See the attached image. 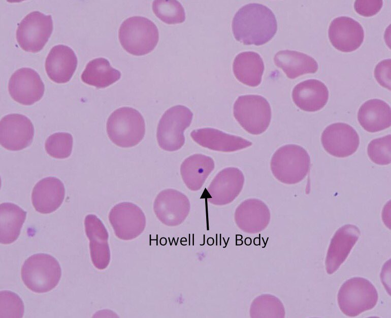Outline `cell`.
I'll return each instance as SVG.
<instances>
[{
    "mask_svg": "<svg viewBox=\"0 0 391 318\" xmlns=\"http://www.w3.org/2000/svg\"><path fill=\"white\" fill-rule=\"evenodd\" d=\"M232 28L236 40L246 45L260 46L270 41L277 30L275 16L268 7L250 3L234 15Z\"/></svg>",
    "mask_w": 391,
    "mask_h": 318,
    "instance_id": "cell-1",
    "label": "cell"
},
{
    "mask_svg": "<svg viewBox=\"0 0 391 318\" xmlns=\"http://www.w3.org/2000/svg\"><path fill=\"white\" fill-rule=\"evenodd\" d=\"M21 279L32 292L43 293L52 290L58 284L61 269L57 260L44 253L35 254L26 259L21 270Z\"/></svg>",
    "mask_w": 391,
    "mask_h": 318,
    "instance_id": "cell-2",
    "label": "cell"
},
{
    "mask_svg": "<svg viewBox=\"0 0 391 318\" xmlns=\"http://www.w3.org/2000/svg\"><path fill=\"white\" fill-rule=\"evenodd\" d=\"M118 37L122 48L136 56L144 55L151 52L159 40L158 30L149 19L142 16H133L121 24Z\"/></svg>",
    "mask_w": 391,
    "mask_h": 318,
    "instance_id": "cell-3",
    "label": "cell"
},
{
    "mask_svg": "<svg viewBox=\"0 0 391 318\" xmlns=\"http://www.w3.org/2000/svg\"><path fill=\"white\" fill-rule=\"evenodd\" d=\"M107 132L116 145L123 148L135 146L145 135L144 118L138 110L132 107L118 108L108 119Z\"/></svg>",
    "mask_w": 391,
    "mask_h": 318,
    "instance_id": "cell-4",
    "label": "cell"
},
{
    "mask_svg": "<svg viewBox=\"0 0 391 318\" xmlns=\"http://www.w3.org/2000/svg\"><path fill=\"white\" fill-rule=\"evenodd\" d=\"M310 158L302 147L288 144L280 147L274 153L271 169L280 182L292 184L302 181L310 170Z\"/></svg>",
    "mask_w": 391,
    "mask_h": 318,
    "instance_id": "cell-5",
    "label": "cell"
},
{
    "mask_svg": "<svg viewBox=\"0 0 391 318\" xmlns=\"http://www.w3.org/2000/svg\"><path fill=\"white\" fill-rule=\"evenodd\" d=\"M378 299L377 291L368 280L354 277L341 286L337 300L341 311L346 315L355 317L373 309Z\"/></svg>",
    "mask_w": 391,
    "mask_h": 318,
    "instance_id": "cell-6",
    "label": "cell"
},
{
    "mask_svg": "<svg viewBox=\"0 0 391 318\" xmlns=\"http://www.w3.org/2000/svg\"><path fill=\"white\" fill-rule=\"evenodd\" d=\"M233 114L236 121L249 133H264L271 119V108L264 97L257 95L239 96L234 104Z\"/></svg>",
    "mask_w": 391,
    "mask_h": 318,
    "instance_id": "cell-7",
    "label": "cell"
},
{
    "mask_svg": "<svg viewBox=\"0 0 391 318\" xmlns=\"http://www.w3.org/2000/svg\"><path fill=\"white\" fill-rule=\"evenodd\" d=\"M192 116L191 110L181 105L166 111L157 129L156 137L159 147L168 151L180 149L185 142L184 131L190 126Z\"/></svg>",
    "mask_w": 391,
    "mask_h": 318,
    "instance_id": "cell-8",
    "label": "cell"
},
{
    "mask_svg": "<svg viewBox=\"0 0 391 318\" xmlns=\"http://www.w3.org/2000/svg\"><path fill=\"white\" fill-rule=\"evenodd\" d=\"M52 30L51 16L33 11L19 23L16 30L17 42L24 51L37 53L43 49Z\"/></svg>",
    "mask_w": 391,
    "mask_h": 318,
    "instance_id": "cell-9",
    "label": "cell"
},
{
    "mask_svg": "<svg viewBox=\"0 0 391 318\" xmlns=\"http://www.w3.org/2000/svg\"><path fill=\"white\" fill-rule=\"evenodd\" d=\"M108 218L115 235L123 241L132 240L139 236L146 225L143 211L131 202L115 205L111 209Z\"/></svg>",
    "mask_w": 391,
    "mask_h": 318,
    "instance_id": "cell-10",
    "label": "cell"
},
{
    "mask_svg": "<svg viewBox=\"0 0 391 318\" xmlns=\"http://www.w3.org/2000/svg\"><path fill=\"white\" fill-rule=\"evenodd\" d=\"M153 210L158 220L169 226L181 224L190 210V203L182 192L174 189L161 191L155 197Z\"/></svg>",
    "mask_w": 391,
    "mask_h": 318,
    "instance_id": "cell-11",
    "label": "cell"
},
{
    "mask_svg": "<svg viewBox=\"0 0 391 318\" xmlns=\"http://www.w3.org/2000/svg\"><path fill=\"white\" fill-rule=\"evenodd\" d=\"M34 128L26 116L17 113L3 117L0 124V141L5 148L12 151L22 150L32 142Z\"/></svg>",
    "mask_w": 391,
    "mask_h": 318,
    "instance_id": "cell-12",
    "label": "cell"
},
{
    "mask_svg": "<svg viewBox=\"0 0 391 318\" xmlns=\"http://www.w3.org/2000/svg\"><path fill=\"white\" fill-rule=\"evenodd\" d=\"M321 141L325 151L337 157L350 156L357 150L360 144L356 131L344 123L328 126L321 134Z\"/></svg>",
    "mask_w": 391,
    "mask_h": 318,
    "instance_id": "cell-13",
    "label": "cell"
},
{
    "mask_svg": "<svg viewBox=\"0 0 391 318\" xmlns=\"http://www.w3.org/2000/svg\"><path fill=\"white\" fill-rule=\"evenodd\" d=\"M8 89L10 96L15 101L30 105L42 98L45 87L40 75L35 70L23 67L12 75Z\"/></svg>",
    "mask_w": 391,
    "mask_h": 318,
    "instance_id": "cell-14",
    "label": "cell"
},
{
    "mask_svg": "<svg viewBox=\"0 0 391 318\" xmlns=\"http://www.w3.org/2000/svg\"><path fill=\"white\" fill-rule=\"evenodd\" d=\"M328 35L332 45L343 52L357 50L362 44L364 31L356 20L348 16H340L331 23Z\"/></svg>",
    "mask_w": 391,
    "mask_h": 318,
    "instance_id": "cell-15",
    "label": "cell"
},
{
    "mask_svg": "<svg viewBox=\"0 0 391 318\" xmlns=\"http://www.w3.org/2000/svg\"><path fill=\"white\" fill-rule=\"evenodd\" d=\"M360 234L359 228L349 224L342 226L336 231L331 240L325 261L328 274L335 272L345 261Z\"/></svg>",
    "mask_w": 391,
    "mask_h": 318,
    "instance_id": "cell-16",
    "label": "cell"
},
{
    "mask_svg": "<svg viewBox=\"0 0 391 318\" xmlns=\"http://www.w3.org/2000/svg\"><path fill=\"white\" fill-rule=\"evenodd\" d=\"M84 227L89 240L91 261L97 269L104 270L110 261L108 231L101 219L93 214L86 216Z\"/></svg>",
    "mask_w": 391,
    "mask_h": 318,
    "instance_id": "cell-17",
    "label": "cell"
},
{
    "mask_svg": "<svg viewBox=\"0 0 391 318\" xmlns=\"http://www.w3.org/2000/svg\"><path fill=\"white\" fill-rule=\"evenodd\" d=\"M65 195L63 183L55 177L40 180L34 186L31 202L35 210L43 214L56 211L61 205Z\"/></svg>",
    "mask_w": 391,
    "mask_h": 318,
    "instance_id": "cell-18",
    "label": "cell"
},
{
    "mask_svg": "<svg viewBox=\"0 0 391 318\" xmlns=\"http://www.w3.org/2000/svg\"><path fill=\"white\" fill-rule=\"evenodd\" d=\"M78 60L74 51L69 47L58 45L49 52L45 61V69L49 77L58 84L68 82L75 72Z\"/></svg>",
    "mask_w": 391,
    "mask_h": 318,
    "instance_id": "cell-19",
    "label": "cell"
},
{
    "mask_svg": "<svg viewBox=\"0 0 391 318\" xmlns=\"http://www.w3.org/2000/svg\"><path fill=\"white\" fill-rule=\"evenodd\" d=\"M190 136L201 146L223 152H232L251 145L252 143L241 137L228 134L218 129L205 128L193 130Z\"/></svg>",
    "mask_w": 391,
    "mask_h": 318,
    "instance_id": "cell-20",
    "label": "cell"
},
{
    "mask_svg": "<svg viewBox=\"0 0 391 318\" xmlns=\"http://www.w3.org/2000/svg\"><path fill=\"white\" fill-rule=\"evenodd\" d=\"M329 95L325 84L316 79L299 83L292 92V98L295 104L301 109L308 112L322 109L328 101Z\"/></svg>",
    "mask_w": 391,
    "mask_h": 318,
    "instance_id": "cell-21",
    "label": "cell"
},
{
    "mask_svg": "<svg viewBox=\"0 0 391 318\" xmlns=\"http://www.w3.org/2000/svg\"><path fill=\"white\" fill-rule=\"evenodd\" d=\"M357 119L362 127L369 132L382 131L390 126V107L382 100H369L360 107Z\"/></svg>",
    "mask_w": 391,
    "mask_h": 318,
    "instance_id": "cell-22",
    "label": "cell"
},
{
    "mask_svg": "<svg viewBox=\"0 0 391 318\" xmlns=\"http://www.w3.org/2000/svg\"><path fill=\"white\" fill-rule=\"evenodd\" d=\"M274 60L276 65L281 68L290 79L305 74L315 73L318 68L317 62L313 58L296 51H280L275 55Z\"/></svg>",
    "mask_w": 391,
    "mask_h": 318,
    "instance_id": "cell-23",
    "label": "cell"
},
{
    "mask_svg": "<svg viewBox=\"0 0 391 318\" xmlns=\"http://www.w3.org/2000/svg\"><path fill=\"white\" fill-rule=\"evenodd\" d=\"M214 168L213 159L202 154H194L181 164L180 173L187 187L192 191L199 190Z\"/></svg>",
    "mask_w": 391,
    "mask_h": 318,
    "instance_id": "cell-24",
    "label": "cell"
},
{
    "mask_svg": "<svg viewBox=\"0 0 391 318\" xmlns=\"http://www.w3.org/2000/svg\"><path fill=\"white\" fill-rule=\"evenodd\" d=\"M233 70L239 82L250 87H256L261 83L264 64L258 53L252 51L243 52L235 58Z\"/></svg>",
    "mask_w": 391,
    "mask_h": 318,
    "instance_id": "cell-25",
    "label": "cell"
},
{
    "mask_svg": "<svg viewBox=\"0 0 391 318\" xmlns=\"http://www.w3.org/2000/svg\"><path fill=\"white\" fill-rule=\"evenodd\" d=\"M26 212L17 205L4 203L0 206L1 243L8 245L19 236L25 220Z\"/></svg>",
    "mask_w": 391,
    "mask_h": 318,
    "instance_id": "cell-26",
    "label": "cell"
},
{
    "mask_svg": "<svg viewBox=\"0 0 391 318\" xmlns=\"http://www.w3.org/2000/svg\"><path fill=\"white\" fill-rule=\"evenodd\" d=\"M120 77V72L113 68L107 59L101 57L90 61L81 75L84 83L97 88H106Z\"/></svg>",
    "mask_w": 391,
    "mask_h": 318,
    "instance_id": "cell-27",
    "label": "cell"
},
{
    "mask_svg": "<svg viewBox=\"0 0 391 318\" xmlns=\"http://www.w3.org/2000/svg\"><path fill=\"white\" fill-rule=\"evenodd\" d=\"M152 10L157 17L168 24L181 23L185 20L184 9L177 1H154Z\"/></svg>",
    "mask_w": 391,
    "mask_h": 318,
    "instance_id": "cell-28",
    "label": "cell"
},
{
    "mask_svg": "<svg viewBox=\"0 0 391 318\" xmlns=\"http://www.w3.org/2000/svg\"><path fill=\"white\" fill-rule=\"evenodd\" d=\"M73 143V137L70 133H55L47 139L45 144V150L53 157L66 158L72 153Z\"/></svg>",
    "mask_w": 391,
    "mask_h": 318,
    "instance_id": "cell-29",
    "label": "cell"
},
{
    "mask_svg": "<svg viewBox=\"0 0 391 318\" xmlns=\"http://www.w3.org/2000/svg\"><path fill=\"white\" fill-rule=\"evenodd\" d=\"M390 135L372 140L367 148L368 155L374 163L386 165L390 163Z\"/></svg>",
    "mask_w": 391,
    "mask_h": 318,
    "instance_id": "cell-30",
    "label": "cell"
},
{
    "mask_svg": "<svg viewBox=\"0 0 391 318\" xmlns=\"http://www.w3.org/2000/svg\"><path fill=\"white\" fill-rule=\"evenodd\" d=\"M22 299L10 291L1 292V317H22L24 313Z\"/></svg>",
    "mask_w": 391,
    "mask_h": 318,
    "instance_id": "cell-31",
    "label": "cell"
},
{
    "mask_svg": "<svg viewBox=\"0 0 391 318\" xmlns=\"http://www.w3.org/2000/svg\"><path fill=\"white\" fill-rule=\"evenodd\" d=\"M382 5V0H356L354 3V8L360 15L369 17L377 14Z\"/></svg>",
    "mask_w": 391,
    "mask_h": 318,
    "instance_id": "cell-32",
    "label": "cell"
},
{
    "mask_svg": "<svg viewBox=\"0 0 391 318\" xmlns=\"http://www.w3.org/2000/svg\"><path fill=\"white\" fill-rule=\"evenodd\" d=\"M374 76L382 87L390 90V59H385L377 64L374 69Z\"/></svg>",
    "mask_w": 391,
    "mask_h": 318,
    "instance_id": "cell-33",
    "label": "cell"
}]
</instances>
